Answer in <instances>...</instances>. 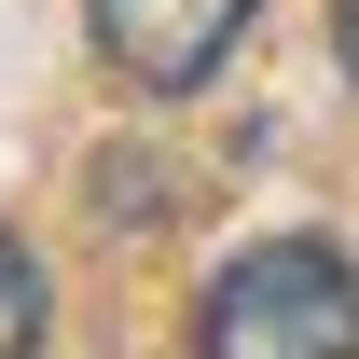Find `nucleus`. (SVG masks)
Segmentation results:
<instances>
[{"mask_svg": "<svg viewBox=\"0 0 359 359\" xmlns=\"http://www.w3.org/2000/svg\"><path fill=\"white\" fill-rule=\"evenodd\" d=\"M235 28H249V0H97V55L138 97H194L235 55Z\"/></svg>", "mask_w": 359, "mask_h": 359, "instance_id": "obj_2", "label": "nucleus"}, {"mask_svg": "<svg viewBox=\"0 0 359 359\" xmlns=\"http://www.w3.org/2000/svg\"><path fill=\"white\" fill-rule=\"evenodd\" d=\"M332 55H346V83H359V0H332Z\"/></svg>", "mask_w": 359, "mask_h": 359, "instance_id": "obj_4", "label": "nucleus"}, {"mask_svg": "<svg viewBox=\"0 0 359 359\" xmlns=\"http://www.w3.org/2000/svg\"><path fill=\"white\" fill-rule=\"evenodd\" d=\"M0 359H42V263H28V235H0Z\"/></svg>", "mask_w": 359, "mask_h": 359, "instance_id": "obj_3", "label": "nucleus"}, {"mask_svg": "<svg viewBox=\"0 0 359 359\" xmlns=\"http://www.w3.org/2000/svg\"><path fill=\"white\" fill-rule=\"evenodd\" d=\"M194 359H359V263L318 235H263L208 276Z\"/></svg>", "mask_w": 359, "mask_h": 359, "instance_id": "obj_1", "label": "nucleus"}]
</instances>
